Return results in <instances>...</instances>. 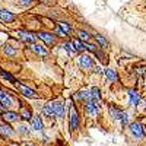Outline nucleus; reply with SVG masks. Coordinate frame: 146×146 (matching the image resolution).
Wrapping results in <instances>:
<instances>
[{
  "mask_svg": "<svg viewBox=\"0 0 146 146\" xmlns=\"http://www.w3.org/2000/svg\"><path fill=\"white\" fill-rule=\"evenodd\" d=\"M79 66L83 70H92L94 69V58L88 53H82L79 56Z\"/></svg>",
  "mask_w": 146,
  "mask_h": 146,
  "instance_id": "obj_1",
  "label": "nucleus"
},
{
  "mask_svg": "<svg viewBox=\"0 0 146 146\" xmlns=\"http://www.w3.org/2000/svg\"><path fill=\"white\" fill-rule=\"evenodd\" d=\"M85 111H86V114L89 115H96L100 111V101L96 100H88L86 102H85Z\"/></svg>",
  "mask_w": 146,
  "mask_h": 146,
  "instance_id": "obj_2",
  "label": "nucleus"
},
{
  "mask_svg": "<svg viewBox=\"0 0 146 146\" xmlns=\"http://www.w3.org/2000/svg\"><path fill=\"white\" fill-rule=\"evenodd\" d=\"M70 131H75L79 126V114L76 111L75 105H70Z\"/></svg>",
  "mask_w": 146,
  "mask_h": 146,
  "instance_id": "obj_3",
  "label": "nucleus"
},
{
  "mask_svg": "<svg viewBox=\"0 0 146 146\" xmlns=\"http://www.w3.org/2000/svg\"><path fill=\"white\" fill-rule=\"evenodd\" d=\"M130 131L131 135L137 137V139H142L145 136V130H143V126L140 123H137V121H135V123H130Z\"/></svg>",
  "mask_w": 146,
  "mask_h": 146,
  "instance_id": "obj_4",
  "label": "nucleus"
},
{
  "mask_svg": "<svg viewBox=\"0 0 146 146\" xmlns=\"http://www.w3.org/2000/svg\"><path fill=\"white\" fill-rule=\"evenodd\" d=\"M38 38H40V40H42L44 42H47L48 45L56 44V34H50V32L41 31V32H38Z\"/></svg>",
  "mask_w": 146,
  "mask_h": 146,
  "instance_id": "obj_5",
  "label": "nucleus"
},
{
  "mask_svg": "<svg viewBox=\"0 0 146 146\" xmlns=\"http://www.w3.org/2000/svg\"><path fill=\"white\" fill-rule=\"evenodd\" d=\"M16 86H18V89L21 91V94H22V95H25V96H28V98H38V95L35 94V91H32L31 88L25 86V85H22V83L16 82Z\"/></svg>",
  "mask_w": 146,
  "mask_h": 146,
  "instance_id": "obj_6",
  "label": "nucleus"
},
{
  "mask_svg": "<svg viewBox=\"0 0 146 146\" xmlns=\"http://www.w3.org/2000/svg\"><path fill=\"white\" fill-rule=\"evenodd\" d=\"M129 102L131 107H137L140 102V94L136 89H130L129 91Z\"/></svg>",
  "mask_w": 146,
  "mask_h": 146,
  "instance_id": "obj_7",
  "label": "nucleus"
},
{
  "mask_svg": "<svg viewBox=\"0 0 146 146\" xmlns=\"http://www.w3.org/2000/svg\"><path fill=\"white\" fill-rule=\"evenodd\" d=\"M53 108H54V114L56 117H64V111H66V108H64V104L63 102H60V101H54L53 102Z\"/></svg>",
  "mask_w": 146,
  "mask_h": 146,
  "instance_id": "obj_8",
  "label": "nucleus"
},
{
  "mask_svg": "<svg viewBox=\"0 0 146 146\" xmlns=\"http://www.w3.org/2000/svg\"><path fill=\"white\" fill-rule=\"evenodd\" d=\"M94 38H95V42L101 47V50H108L110 42H108V40L105 38L104 35H101V34H96V35L94 36Z\"/></svg>",
  "mask_w": 146,
  "mask_h": 146,
  "instance_id": "obj_9",
  "label": "nucleus"
},
{
  "mask_svg": "<svg viewBox=\"0 0 146 146\" xmlns=\"http://www.w3.org/2000/svg\"><path fill=\"white\" fill-rule=\"evenodd\" d=\"M0 105H2L3 108H9V107H12V98L9 96V94L3 92L2 89H0Z\"/></svg>",
  "mask_w": 146,
  "mask_h": 146,
  "instance_id": "obj_10",
  "label": "nucleus"
},
{
  "mask_svg": "<svg viewBox=\"0 0 146 146\" xmlns=\"http://www.w3.org/2000/svg\"><path fill=\"white\" fill-rule=\"evenodd\" d=\"M0 19H2L3 22H6V23H10V22L15 21V15L12 13V12L6 10V9H2L0 10Z\"/></svg>",
  "mask_w": 146,
  "mask_h": 146,
  "instance_id": "obj_11",
  "label": "nucleus"
},
{
  "mask_svg": "<svg viewBox=\"0 0 146 146\" xmlns=\"http://www.w3.org/2000/svg\"><path fill=\"white\" fill-rule=\"evenodd\" d=\"M31 50L34 51V53H36L38 56H47L48 54V50L44 47V45H41V44H36V42H32L31 44Z\"/></svg>",
  "mask_w": 146,
  "mask_h": 146,
  "instance_id": "obj_12",
  "label": "nucleus"
},
{
  "mask_svg": "<svg viewBox=\"0 0 146 146\" xmlns=\"http://www.w3.org/2000/svg\"><path fill=\"white\" fill-rule=\"evenodd\" d=\"M76 98H78V100H80V101H83V102H86L88 100H91V98H92L91 89H82V91H79V92H78V95H76Z\"/></svg>",
  "mask_w": 146,
  "mask_h": 146,
  "instance_id": "obj_13",
  "label": "nucleus"
},
{
  "mask_svg": "<svg viewBox=\"0 0 146 146\" xmlns=\"http://www.w3.org/2000/svg\"><path fill=\"white\" fill-rule=\"evenodd\" d=\"M2 117H3V120L6 121V123H12V121H16L21 115H18V114L13 113V111H5Z\"/></svg>",
  "mask_w": 146,
  "mask_h": 146,
  "instance_id": "obj_14",
  "label": "nucleus"
},
{
  "mask_svg": "<svg viewBox=\"0 0 146 146\" xmlns=\"http://www.w3.org/2000/svg\"><path fill=\"white\" fill-rule=\"evenodd\" d=\"M108 111H110V115H111L114 120H120L121 118V114H123V111L118 110L115 105H110L108 107Z\"/></svg>",
  "mask_w": 146,
  "mask_h": 146,
  "instance_id": "obj_15",
  "label": "nucleus"
},
{
  "mask_svg": "<svg viewBox=\"0 0 146 146\" xmlns=\"http://www.w3.org/2000/svg\"><path fill=\"white\" fill-rule=\"evenodd\" d=\"M72 42H73V45H75L76 53H82V51L86 50V44H83V41H82V40H79V38H73V40H72Z\"/></svg>",
  "mask_w": 146,
  "mask_h": 146,
  "instance_id": "obj_16",
  "label": "nucleus"
},
{
  "mask_svg": "<svg viewBox=\"0 0 146 146\" xmlns=\"http://www.w3.org/2000/svg\"><path fill=\"white\" fill-rule=\"evenodd\" d=\"M18 35H19V38H21L22 41H25V42H28V44H32V42L35 41L34 35H32V34H29V32H23V31H19V32H18Z\"/></svg>",
  "mask_w": 146,
  "mask_h": 146,
  "instance_id": "obj_17",
  "label": "nucleus"
},
{
  "mask_svg": "<svg viewBox=\"0 0 146 146\" xmlns=\"http://www.w3.org/2000/svg\"><path fill=\"white\" fill-rule=\"evenodd\" d=\"M42 114L47 115V117H56V114H54V108H53V102H48V104L44 105V108H42Z\"/></svg>",
  "mask_w": 146,
  "mask_h": 146,
  "instance_id": "obj_18",
  "label": "nucleus"
},
{
  "mask_svg": "<svg viewBox=\"0 0 146 146\" xmlns=\"http://www.w3.org/2000/svg\"><path fill=\"white\" fill-rule=\"evenodd\" d=\"M0 133H2L3 136H6V137H10L12 135H13V130H12V127L9 124L3 123V124H0Z\"/></svg>",
  "mask_w": 146,
  "mask_h": 146,
  "instance_id": "obj_19",
  "label": "nucleus"
},
{
  "mask_svg": "<svg viewBox=\"0 0 146 146\" xmlns=\"http://www.w3.org/2000/svg\"><path fill=\"white\" fill-rule=\"evenodd\" d=\"M32 129L36 130V131H41L42 130V121H41V117L40 115L32 117Z\"/></svg>",
  "mask_w": 146,
  "mask_h": 146,
  "instance_id": "obj_20",
  "label": "nucleus"
},
{
  "mask_svg": "<svg viewBox=\"0 0 146 146\" xmlns=\"http://www.w3.org/2000/svg\"><path fill=\"white\" fill-rule=\"evenodd\" d=\"M105 76L108 80H111V82H117L118 80V76H117V72L114 69H105Z\"/></svg>",
  "mask_w": 146,
  "mask_h": 146,
  "instance_id": "obj_21",
  "label": "nucleus"
},
{
  "mask_svg": "<svg viewBox=\"0 0 146 146\" xmlns=\"http://www.w3.org/2000/svg\"><path fill=\"white\" fill-rule=\"evenodd\" d=\"M23 120H31L32 118V114H31V110L27 108V107H22L21 108V114H19Z\"/></svg>",
  "mask_w": 146,
  "mask_h": 146,
  "instance_id": "obj_22",
  "label": "nucleus"
},
{
  "mask_svg": "<svg viewBox=\"0 0 146 146\" xmlns=\"http://www.w3.org/2000/svg\"><path fill=\"white\" fill-rule=\"evenodd\" d=\"M78 35H79V40H82V41H89L92 38L91 34L88 31H83V29H79L78 31Z\"/></svg>",
  "mask_w": 146,
  "mask_h": 146,
  "instance_id": "obj_23",
  "label": "nucleus"
},
{
  "mask_svg": "<svg viewBox=\"0 0 146 146\" xmlns=\"http://www.w3.org/2000/svg\"><path fill=\"white\" fill-rule=\"evenodd\" d=\"M91 94H92V100H96V101L101 100V89L98 86H94L91 89Z\"/></svg>",
  "mask_w": 146,
  "mask_h": 146,
  "instance_id": "obj_24",
  "label": "nucleus"
},
{
  "mask_svg": "<svg viewBox=\"0 0 146 146\" xmlns=\"http://www.w3.org/2000/svg\"><path fill=\"white\" fill-rule=\"evenodd\" d=\"M3 51H5V54L6 56H15L16 54V48L15 47H12V45H5V48H3Z\"/></svg>",
  "mask_w": 146,
  "mask_h": 146,
  "instance_id": "obj_25",
  "label": "nucleus"
},
{
  "mask_svg": "<svg viewBox=\"0 0 146 146\" xmlns=\"http://www.w3.org/2000/svg\"><path fill=\"white\" fill-rule=\"evenodd\" d=\"M57 25H58V27H62V28H63V29H64L67 34L73 32V27L70 25V23H67V22H63V21H62V22H58Z\"/></svg>",
  "mask_w": 146,
  "mask_h": 146,
  "instance_id": "obj_26",
  "label": "nucleus"
},
{
  "mask_svg": "<svg viewBox=\"0 0 146 146\" xmlns=\"http://www.w3.org/2000/svg\"><path fill=\"white\" fill-rule=\"evenodd\" d=\"M63 47H64V50H66L67 53H76L75 45H73V42H72V41H66V42L63 44Z\"/></svg>",
  "mask_w": 146,
  "mask_h": 146,
  "instance_id": "obj_27",
  "label": "nucleus"
},
{
  "mask_svg": "<svg viewBox=\"0 0 146 146\" xmlns=\"http://www.w3.org/2000/svg\"><path fill=\"white\" fill-rule=\"evenodd\" d=\"M120 123H121V127H126V126H129V115H127V113H124L123 111V114H121V118H120Z\"/></svg>",
  "mask_w": 146,
  "mask_h": 146,
  "instance_id": "obj_28",
  "label": "nucleus"
},
{
  "mask_svg": "<svg viewBox=\"0 0 146 146\" xmlns=\"http://www.w3.org/2000/svg\"><path fill=\"white\" fill-rule=\"evenodd\" d=\"M54 34H56V35H58V36H67V35H69V34H67V32H66V31H64L62 27H58V25H56Z\"/></svg>",
  "mask_w": 146,
  "mask_h": 146,
  "instance_id": "obj_29",
  "label": "nucleus"
},
{
  "mask_svg": "<svg viewBox=\"0 0 146 146\" xmlns=\"http://www.w3.org/2000/svg\"><path fill=\"white\" fill-rule=\"evenodd\" d=\"M18 131L22 133V135H28V133H29V127H28L27 124H21L19 129H18Z\"/></svg>",
  "mask_w": 146,
  "mask_h": 146,
  "instance_id": "obj_30",
  "label": "nucleus"
},
{
  "mask_svg": "<svg viewBox=\"0 0 146 146\" xmlns=\"http://www.w3.org/2000/svg\"><path fill=\"white\" fill-rule=\"evenodd\" d=\"M0 73H2V76H3V78H6L7 80H10V82H13V83H16V79H15L13 76H12V75H9V73H6V72H3V70L0 72Z\"/></svg>",
  "mask_w": 146,
  "mask_h": 146,
  "instance_id": "obj_31",
  "label": "nucleus"
},
{
  "mask_svg": "<svg viewBox=\"0 0 146 146\" xmlns=\"http://www.w3.org/2000/svg\"><path fill=\"white\" fill-rule=\"evenodd\" d=\"M32 3H34V0H19V5H22V6H25V7L31 6Z\"/></svg>",
  "mask_w": 146,
  "mask_h": 146,
  "instance_id": "obj_32",
  "label": "nucleus"
},
{
  "mask_svg": "<svg viewBox=\"0 0 146 146\" xmlns=\"http://www.w3.org/2000/svg\"><path fill=\"white\" fill-rule=\"evenodd\" d=\"M94 69H95V73H101V72H102V69L98 67V66H94Z\"/></svg>",
  "mask_w": 146,
  "mask_h": 146,
  "instance_id": "obj_33",
  "label": "nucleus"
},
{
  "mask_svg": "<svg viewBox=\"0 0 146 146\" xmlns=\"http://www.w3.org/2000/svg\"><path fill=\"white\" fill-rule=\"evenodd\" d=\"M41 2H42V3H45V5H51V3L54 2V0H41Z\"/></svg>",
  "mask_w": 146,
  "mask_h": 146,
  "instance_id": "obj_34",
  "label": "nucleus"
}]
</instances>
